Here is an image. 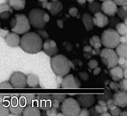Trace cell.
Masks as SVG:
<instances>
[{"label": "cell", "instance_id": "6da1fadb", "mask_svg": "<svg viewBox=\"0 0 127 116\" xmlns=\"http://www.w3.org/2000/svg\"><path fill=\"white\" fill-rule=\"evenodd\" d=\"M20 46L26 53L36 54L42 50L43 38L36 32H26L20 39Z\"/></svg>", "mask_w": 127, "mask_h": 116}, {"label": "cell", "instance_id": "7a4b0ae2", "mask_svg": "<svg viewBox=\"0 0 127 116\" xmlns=\"http://www.w3.org/2000/svg\"><path fill=\"white\" fill-rule=\"evenodd\" d=\"M51 67L57 76L63 77L69 72L70 62L65 55L56 54L51 58Z\"/></svg>", "mask_w": 127, "mask_h": 116}, {"label": "cell", "instance_id": "3957f363", "mask_svg": "<svg viewBox=\"0 0 127 116\" xmlns=\"http://www.w3.org/2000/svg\"><path fill=\"white\" fill-rule=\"evenodd\" d=\"M28 19L30 21V25L36 29H45V25L50 21L49 14L42 9L34 8L30 11Z\"/></svg>", "mask_w": 127, "mask_h": 116}, {"label": "cell", "instance_id": "277c9868", "mask_svg": "<svg viewBox=\"0 0 127 116\" xmlns=\"http://www.w3.org/2000/svg\"><path fill=\"white\" fill-rule=\"evenodd\" d=\"M12 31L17 34H24L26 32L30 31V23L25 14H16L12 21Z\"/></svg>", "mask_w": 127, "mask_h": 116}, {"label": "cell", "instance_id": "5b68a950", "mask_svg": "<svg viewBox=\"0 0 127 116\" xmlns=\"http://www.w3.org/2000/svg\"><path fill=\"white\" fill-rule=\"evenodd\" d=\"M101 45L108 48H116V46L121 42V36L114 29L105 30L100 37Z\"/></svg>", "mask_w": 127, "mask_h": 116}, {"label": "cell", "instance_id": "8992f818", "mask_svg": "<svg viewBox=\"0 0 127 116\" xmlns=\"http://www.w3.org/2000/svg\"><path fill=\"white\" fill-rule=\"evenodd\" d=\"M61 110L63 115L66 116H76L79 114L81 110V106H79L77 100L74 99L72 97H66L62 102Z\"/></svg>", "mask_w": 127, "mask_h": 116}, {"label": "cell", "instance_id": "52a82bcc", "mask_svg": "<svg viewBox=\"0 0 127 116\" xmlns=\"http://www.w3.org/2000/svg\"><path fill=\"white\" fill-rule=\"evenodd\" d=\"M100 55L103 64H105L108 69L114 67L118 63V56L113 48L105 47L100 51Z\"/></svg>", "mask_w": 127, "mask_h": 116}, {"label": "cell", "instance_id": "ba28073f", "mask_svg": "<svg viewBox=\"0 0 127 116\" xmlns=\"http://www.w3.org/2000/svg\"><path fill=\"white\" fill-rule=\"evenodd\" d=\"M13 89H22L27 87V75L21 72H13L10 77V81Z\"/></svg>", "mask_w": 127, "mask_h": 116}, {"label": "cell", "instance_id": "9c48e42d", "mask_svg": "<svg viewBox=\"0 0 127 116\" xmlns=\"http://www.w3.org/2000/svg\"><path fill=\"white\" fill-rule=\"evenodd\" d=\"M35 106H36L38 108L42 111H46L48 108L52 106V98L50 95H45V94H39L36 97L34 103Z\"/></svg>", "mask_w": 127, "mask_h": 116}, {"label": "cell", "instance_id": "30bf717a", "mask_svg": "<svg viewBox=\"0 0 127 116\" xmlns=\"http://www.w3.org/2000/svg\"><path fill=\"white\" fill-rule=\"evenodd\" d=\"M62 88L64 89H78L80 87V82L76 80L72 74H67V76L63 78L62 80Z\"/></svg>", "mask_w": 127, "mask_h": 116}, {"label": "cell", "instance_id": "8fae6325", "mask_svg": "<svg viewBox=\"0 0 127 116\" xmlns=\"http://www.w3.org/2000/svg\"><path fill=\"white\" fill-rule=\"evenodd\" d=\"M104 14L108 16H114L117 12V4L113 0H105L100 5Z\"/></svg>", "mask_w": 127, "mask_h": 116}, {"label": "cell", "instance_id": "7c38bea8", "mask_svg": "<svg viewBox=\"0 0 127 116\" xmlns=\"http://www.w3.org/2000/svg\"><path fill=\"white\" fill-rule=\"evenodd\" d=\"M7 107H8L10 114H13V115H21L24 108L21 106V104L20 103V100L18 97H12Z\"/></svg>", "mask_w": 127, "mask_h": 116}, {"label": "cell", "instance_id": "4fadbf2b", "mask_svg": "<svg viewBox=\"0 0 127 116\" xmlns=\"http://www.w3.org/2000/svg\"><path fill=\"white\" fill-rule=\"evenodd\" d=\"M95 96L91 95V94H83L77 97V102L79 106H82L83 108L92 107L93 105H94L95 103Z\"/></svg>", "mask_w": 127, "mask_h": 116}, {"label": "cell", "instance_id": "5bb4252c", "mask_svg": "<svg viewBox=\"0 0 127 116\" xmlns=\"http://www.w3.org/2000/svg\"><path fill=\"white\" fill-rule=\"evenodd\" d=\"M112 97L114 104L118 107H126L127 106V93L125 90L116 91Z\"/></svg>", "mask_w": 127, "mask_h": 116}, {"label": "cell", "instance_id": "9a60e30c", "mask_svg": "<svg viewBox=\"0 0 127 116\" xmlns=\"http://www.w3.org/2000/svg\"><path fill=\"white\" fill-rule=\"evenodd\" d=\"M42 50L46 54L49 56H53V55L58 54V47L57 44L54 40L53 39H48L46 38L45 42H43V46Z\"/></svg>", "mask_w": 127, "mask_h": 116}, {"label": "cell", "instance_id": "2e32d148", "mask_svg": "<svg viewBox=\"0 0 127 116\" xmlns=\"http://www.w3.org/2000/svg\"><path fill=\"white\" fill-rule=\"evenodd\" d=\"M93 20L94 25L99 28L106 27L108 24V22H109L108 16L106 14L102 13L101 12H97V13H94V16L93 17Z\"/></svg>", "mask_w": 127, "mask_h": 116}, {"label": "cell", "instance_id": "e0dca14e", "mask_svg": "<svg viewBox=\"0 0 127 116\" xmlns=\"http://www.w3.org/2000/svg\"><path fill=\"white\" fill-rule=\"evenodd\" d=\"M46 8L51 14L57 15L63 10V4L59 1H52V2H48Z\"/></svg>", "mask_w": 127, "mask_h": 116}, {"label": "cell", "instance_id": "ac0fdd59", "mask_svg": "<svg viewBox=\"0 0 127 116\" xmlns=\"http://www.w3.org/2000/svg\"><path fill=\"white\" fill-rule=\"evenodd\" d=\"M20 38L19 34L14 33V32H12V33H8L4 38V40L8 46H13V47H15V46H18L20 45Z\"/></svg>", "mask_w": 127, "mask_h": 116}, {"label": "cell", "instance_id": "d6986e66", "mask_svg": "<svg viewBox=\"0 0 127 116\" xmlns=\"http://www.w3.org/2000/svg\"><path fill=\"white\" fill-rule=\"evenodd\" d=\"M109 73L111 75V79L114 81H119L124 78V71L120 66H114V67L110 68Z\"/></svg>", "mask_w": 127, "mask_h": 116}, {"label": "cell", "instance_id": "ffe728a7", "mask_svg": "<svg viewBox=\"0 0 127 116\" xmlns=\"http://www.w3.org/2000/svg\"><path fill=\"white\" fill-rule=\"evenodd\" d=\"M41 114V110L35 105L27 106L23 108L22 115L24 116H39Z\"/></svg>", "mask_w": 127, "mask_h": 116}, {"label": "cell", "instance_id": "44dd1931", "mask_svg": "<svg viewBox=\"0 0 127 116\" xmlns=\"http://www.w3.org/2000/svg\"><path fill=\"white\" fill-rule=\"evenodd\" d=\"M82 21L85 27V30L87 31H90L94 28V23H93V16L90 13H85L82 15Z\"/></svg>", "mask_w": 127, "mask_h": 116}, {"label": "cell", "instance_id": "7402d4cb", "mask_svg": "<svg viewBox=\"0 0 127 116\" xmlns=\"http://www.w3.org/2000/svg\"><path fill=\"white\" fill-rule=\"evenodd\" d=\"M20 103L21 104V106L25 107L27 106H30V105H34L35 100H36V97L33 94H25L22 95V97L19 98Z\"/></svg>", "mask_w": 127, "mask_h": 116}, {"label": "cell", "instance_id": "603a6c76", "mask_svg": "<svg viewBox=\"0 0 127 116\" xmlns=\"http://www.w3.org/2000/svg\"><path fill=\"white\" fill-rule=\"evenodd\" d=\"M116 53H117V56L120 59L126 60L127 58V45L126 43H119L117 46H116Z\"/></svg>", "mask_w": 127, "mask_h": 116}, {"label": "cell", "instance_id": "cb8c5ba5", "mask_svg": "<svg viewBox=\"0 0 127 116\" xmlns=\"http://www.w3.org/2000/svg\"><path fill=\"white\" fill-rule=\"evenodd\" d=\"M27 86L35 89L39 86V79L36 74L30 73L27 75Z\"/></svg>", "mask_w": 127, "mask_h": 116}, {"label": "cell", "instance_id": "d4e9b609", "mask_svg": "<svg viewBox=\"0 0 127 116\" xmlns=\"http://www.w3.org/2000/svg\"><path fill=\"white\" fill-rule=\"evenodd\" d=\"M8 4L14 10H22L26 6V0H9Z\"/></svg>", "mask_w": 127, "mask_h": 116}, {"label": "cell", "instance_id": "484cf974", "mask_svg": "<svg viewBox=\"0 0 127 116\" xmlns=\"http://www.w3.org/2000/svg\"><path fill=\"white\" fill-rule=\"evenodd\" d=\"M90 45L93 46V48L99 50L101 46V40L99 36H93L90 39Z\"/></svg>", "mask_w": 127, "mask_h": 116}, {"label": "cell", "instance_id": "4316f807", "mask_svg": "<svg viewBox=\"0 0 127 116\" xmlns=\"http://www.w3.org/2000/svg\"><path fill=\"white\" fill-rule=\"evenodd\" d=\"M116 30L120 36H126L127 34V27L126 24L124 22H119L116 26Z\"/></svg>", "mask_w": 127, "mask_h": 116}, {"label": "cell", "instance_id": "83f0119b", "mask_svg": "<svg viewBox=\"0 0 127 116\" xmlns=\"http://www.w3.org/2000/svg\"><path fill=\"white\" fill-rule=\"evenodd\" d=\"M117 13L118 14V16L120 17L121 19L123 20H126L127 17V9H126V5H125V7H120V8H117Z\"/></svg>", "mask_w": 127, "mask_h": 116}, {"label": "cell", "instance_id": "f1b7e54d", "mask_svg": "<svg viewBox=\"0 0 127 116\" xmlns=\"http://www.w3.org/2000/svg\"><path fill=\"white\" fill-rule=\"evenodd\" d=\"M98 99H100V100H108L109 99V98H111L112 97V95H111V92H110V90H108V89H105V93L104 94H102V95H98L97 96Z\"/></svg>", "mask_w": 127, "mask_h": 116}, {"label": "cell", "instance_id": "f546056e", "mask_svg": "<svg viewBox=\"0 0 127 116\" xmlns=\"http://www.w3.org/2000/svg\"><path fill=\"white\" fill-rule=\"evenodd\" d=\"M100 8V5L98 2H92L91 4L89 5L90 12L93 13H97V12H99Z\"/></svg>", "mask_w": 127, "mask_h": 116}, {"label": "cell", "instance_id": "4dcf8cb0", "mask_svg": "<svg viewBox=\"0 0 127 116\" xmlns=\"http://www.w3.org/2000/svg\"><path fill=\"white\" fill-rule=\"evenodd\" d=\"M67 96L65 94H53L51 96V98L53 100H56V101H59L60 103H62L64 99H65Z\"/></svg>", "mask_w": 127, "mask_h": 116}, {"label": "cell", "instance_id": "1f68e13d", "mask_svg": "<svg viewBox=\"0 0 127 116\" xmlns=\"http://www.w3.org/2000/svg\"><path fill=\"white\" fill-rule=\"evenodd\" d=\"M4 12H9L10 13H13V8L7 4H0V13H4Z\"/></svg>", "mask_w": 127, "mask_h": 116}, {"label": "cell", "instance_id": "d6a6232c", "mask_svg": "<svg viewBox=\"0 0 127 116\" xmlns=\"http://www.w3.org/2000/svg\"><path fill=\"white\" fill-rule=\"evenodd\" d=\"M10 114L8 107L2 104H0V116H7Z\"/></svg>", "mask_w": 127, "mask_h": 116}, {"label": "cell", "instance_id": "836d02e7", "mask_svg": "<svg viewBox=\"0 0 127 116\" xmlns=\"http://www.w3.org/2000/svg\"><path fill=\"white\" fill-rule=\"evenodd\" d=\"M110 114L113 116H118L121 113L120 107H118L117 106H114L112 108H110Z\"/></svg>", "mask_w": 127, "mask_h": 116}, {"label": "cell", "instance_id": "e575fe53", "mask_svg": "<svg viewBox=\"0 0 127 116\" xmlns=\"http://www.w3.org/2000/svg\"><path fill=\"white\" fill-rule=\"evenodd\" d=\"M120 82L118 83L119 84V88H120L122 90H126L127 89V80L126 79H122L121 80H119Z\"/></svg>", "mask_w": 127, "mask_h": 116}, {"label": "cell", "instance_id": "d590c367", "mask_svg": "<svg viewBox=\"0 0 127 116\" xmlns=\"http://www.w3.org/2000/svg\"><path fill=\"white\" fill-rule=\"evenodd\" d=\"M46 112V115L47 116H55L57 114V109H55L53 107H50L45 111Z\"/></svg>", "mask_w": 127, "mask_h": 116}, {"label": "cell", "instance_id": "8d00e7d4", "mask_svg": "<svg viewBox=\"0 0 127 116\" xmlns=\"http://www.w3.org/2000/svg\"><path fill=\"white\" fill-rule=\"evenodd\" d=\"M94 108H95V110L99 114H103V113L108 111V107H107V106H100V105H97Z\"/></svg>", "mask_w": 127, "mask_h": 116}, {"label": "cell", "instance_id": "74e56055", "mask_svg": "<svg viewBox=\"0 0 127 116\" xmlns=\"http://www.w3.org/2000/svg\"><path fill=\"white\" fill-rule=\"evenodd\" d=\"M109 88L112 90L114 91H118L119 89H120V88H119V84L118 83H117V81H111V82H109Z\"/></svg>", "mask_w": 127, "mask_h": 116}, {"label": "cell", "instance_id": "f35d334b", "mask_svg": "<svg viewBox=\"0 0 127 116\" xmlns=\"http://www.w3.org/2000/svg\"><path fill=\"white\" fill-rule=\"evenodd\" d=\"M68 13H69V14L72 17H76L78 15L79 12H78V9L76 8V7H71V8H69V10H68Z\"/></svg>", "mask_w": 127, "mask_h": 116}, {"label": "cell", "instance_id": "ab89813d", "mask_svg": "<svg viewBox=\"0 0 127 116\" xmlns=\"http://www.w3.org/2000/svg\"><path fill=\"white\" fill-rule=\"evenodd\" d=\"M99 65V63H98L97 60H94V59H92L89 61V63H88V66H89L91 69H94V68H96L97 66Z\"/></svg>", "mask_w": 127, "mask_h": 116}, {"label": "cell", "instance_id": "60d3db41", "mask_svg": "<svg viewBox=\"0 0 127 116\" xmlns=\"http://www.w3.org/2000/svg\"><path fill=\"white\" fill-rule=\"evenodd\" d=\"M0 89H13V87H12V85H11L10 82H8V81H4V82L0 83Z\"/></svg>", "mask_w": 127, "mask_h": 116}, {"label": "cell", "instance_id": "b9f144b4", "mask_svg": "<svg viewBox=\"0 0 127 116\" xmlns=\"http://www.w3.org/2000/svg\"><path fill=\"white\" fill-rule=\"evenodd\" d=\"M79 77H80V79L82 80L86 81V80L89 79V74L85 72H80V73H79Z\"/></svg>", "mask_w": 127, "mask_h": 116}, {"label": "cell", "instance_id": "7bdbcfd3", "mask_svg": "<svg viewBox=\"0 0 127 116\" xmlns=\"http://www.w3.org/2000/svg\"><path fill=\"white\" fill-rule=\"evenodd\" d=\"M38 34L40 35L42 38H48V33H47L46 30H44L43 29H40V30L38 31Z\"/></svg>", "mask_w": 127, "mask_h": 116}, {"label": "cell", "instance_id": "ee69618b", "mask_svg": "<svg viewBox=\"0 0 127 116\" xmlns=\"http://www.w3.org/2000/svg\"><path fill=\"white\" fill-rule=\"evenodd\" d=\"M78 115H81V116H88V115H90V114H89V111L87 110V108H84V109L80 110V112H79Z\"/></svg>", "mask_w": 127, "mask_h": 116}, {"label": "cell", "instance_id": "f6af8a7d", "mask_svg": "<svg viewBox=\"0 0 127 116\" xmlns=\"http://www.w3.org/2000/svg\"><path fill=\"white\" fill-rule=\"evenodd\" d=\"M106 104H107V107H108V109H110V108H112L114 106H116V105L114 104L113 99H111V98H109V99L107 100Z\"/></svg>", "mask_w": 127, "mask_h": 116}, {"label": "cell", "instance_id": "bcb514c9", "mask_svg": "<svg viewBox=\"0 0 127 116\" xmlns=\"http://www.w3.org/2000/svg\"><path fill=\"white\" fill-rule=\"evenodd\" d=\"M117 5H125L127 3V0H113Z\"/></svg>", "mask_w": 127, "mask_h": 116}, {"label": "cell", "instance_id": "7dc6e473", "mask_svg": "<svg viewBox=\"0 0 127 116\" xmlns=\"http://www.w3.org/2000/svg\"><path fill=\"white\" fill-rule=\"evenodd\" d=\"M9 16H10V13H9V12H4V13H0V17H1L2 19H4V20L8 19Z\"/></svg>", "mask_w": 127, "mask_h": 116}, {"label": "cell", "instance_id": "c3c4849f", "mask_svg": "<svg viewBox=\"0 0 127 116\" xmlns=\"http://www.w3.org/2000/svg\"><path fill=\"white\" fill-rule=\"evenodd\" d=\"M89 114L90 115H93V116H94V115H99V113L97 112V111H96L95 110V108H91V109L89 110Z\"/></svg>", "mask_w": 127, "mask_h": 116}, {"label": "cell", "instance_id": "681fc988", "mask_svg": "<svg viewBox=\"0 0 127 116\" xmlns=\"http://www.w3.org/2000/svg\"><path fill=\"white\" fill-rule=\"evenodd\" d=\"M52 107L55 108V109L59 108L60 107V102L56 101V100H53V102H52Z\"/></svg>", "mask_w": 127, "mask_h": 116}, {"label": "cell", "instance_id": "f907efd6", "mask_svg": "<svg viewBox=\"0 0 127 116\" xmlns=\"http://www.w3.org/2000/svg\"><path fill=\"white\" fill-rule=\"evenodd\" d=\"M100 72H101V69H100V67H98V66L93 69V74H94V75H98V74H100Z\"/></svg>", "mask_w": 127, "mask_h": 116}, {"label": "cell", "instance_id": "816d5d0a", "mask_svg": "<svg viewBox=\"0 0 127 116\" xmlns=\"http://www.w3.org/2000/svg\"><path fill=\"white\" fill-rule=\"evenodd\" d=\"M77 1V3L78 4H85V3L88 1L89 3H92V2H93L94 0H76Z\"/></svg>", "mask_w": 127, "mask_h": 116}, {"label": "cell", "instance_id": "f5cc1de1", "mask_svg": "<svg viewBox=\"0 0 127 116\" xmlns=\"http://www.w3.org/2000/svg\"><path fill=\"white\" fill-rule=\"evenodd\" d=\"M57 24H58V26H59V27L63 28V22H62V21H60V20H58V21H57Z\"/></svg>", "mask_w": 127, "mask_h": 116}, {"label": "cell", "instance_id": "db71d44e", "mask_svg": "<svg viewBox=\"0 0 127 116\" xmlns=\"http://www.w3.org/2000/svg\"><path fill=\"white\" fill-rule=\"evenodd\" d=\"M47 4H48V2H47V1H45V2H42V7H43V8H46Z\"/></svg>", "mask_w": 127, "mask_h": 116}, {"label": "cell", "instance_id": "11a10c76", "mask_svg": "<svg viewBox=\"0 0 127 116\" xmlns=\"http://www.w3.org/2000/svg\"><path fill=\"white\" fill-rule=\"evenodd\" d=\"M101 115H102V116H109V115H110V114H109V113L105 112V113H103V114H101Z\"/></svg>", "mask_w": 127, "mask_h": 116}, {"label": "cell", "instance_id": "9f6ffc18", "mask_svg": "<svg viewBox=\"0 0 127 116\" xmlns=\"http://www.w3.org/2000/svg\"><path fill=\"white\" fill-rule=\"evenodd\" d=\"M119 115H121V116H124V115H125V116H126V115H127V113H126V112H124V113H122V112H121V113H120V114H119Z\"/></svg>", "mask_w": 127, "mask_h": 116}, {"label": "cell", "instance_id": "6f0895ef", "mask_svg": "<svg viewBox=\"0 0 127 116\" xmlns=\"http://www.w3.org/2000/svg\"><path fill=\"white\" fill-rule=\"evenodd\" d=\"M2 101H3V97L0 96V104H2Z\"/></svg>", "mask_w": 127, "mask_h": 116}, {"label": "cell", "instance_id": "680465c9", "mask_svg": "<svg viewBox=\"0 0 127 116\" xmlns=\"http://www.w3.org/2000/svg\"><path fill=\"white\" fill-rule=\"evenodd\" d=\"M39 2H45V1H47V0H38Z\"/></svg>", "mask_w": 127, "mask_h": 116}, {"label": "cell", "instance_id": "91938a15", "mask_svg": "<svg viewBox=\"0 0 127 116\" xmlns=\"http://www.w3.org/2000/svg\"><path fill=\"white\" fill-rule=\"evenodd\" d=\"M53 1H59V0H53Z\"/></svg>", "mask_w": 127, "mask_h": 116}, {"label": "cell", "instance_id": "94428289", "mask_svg": "<svg viewBox=\"0 0 127 116\" xmlns=\"http://www.w3.org/2000/svg\"><path fill=\"white\" fill-rule=\"evenodd\" d=\"M100 1H105V0H100Z\"/></svg>", "mask_w": 127, "mask_h": 116}]
</instances>
